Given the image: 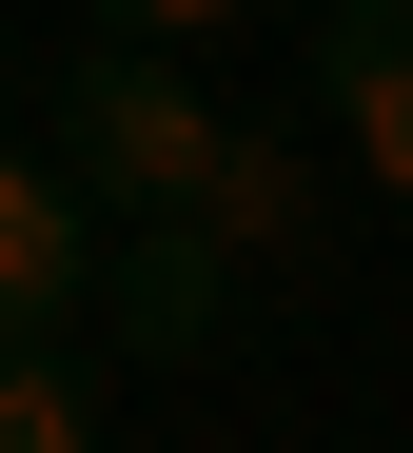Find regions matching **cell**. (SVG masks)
<instances>
[{
    "mask_svg": "<svg viewBox=\"0 0 413 453\" xmlns=\"http://www.w3.org/2000/svg\"><path fill=\"white\" fill-rule=\"evenodd\" d=\"M217 99L178 80V40H79L59 59V178L99 197V217H178L197 178H217Z\"/></svg>",
    "mask_w": 413,
    "mask_h": 453,
    "instance_id": "obj_1",
    "label": "cell"
},
{
    "mask_svg": "<svg viewBox=\"0 0 413 453\" xmlns=\"http://www.w3.org/2000/svg\"><path fill=\"white\" fill-rule=\"evenodd\" d=\"M236 335V276L197 257V217H99V355H217Z\"/></svg>",
    "mask_w": 413,
    "mask_h": 453,
    "instance_id": "obj_2",
    "label": "cell"
},
{
    "mask_svg": "<svg viewBox=\"0 0 413 453\" xmlns=\"http://www.w3.org/2000/svg\"><path fill=\"white\" fill-rule=\"evenodd\" d=\"M178 217H197V257H217L236 296L295 276V257H315V138H295V119H236V138H217V178H197Z\"/></svg>",
    "mask_w": 413,
    "mask_h": 453,
    "instance_id": "obj_3",
    "label": "cell"
},
{
    "mask_svg": "<svg viewBox=\"0 0 413 453\" xmlns=\"http://www.w3.org/2000/svg\"><path fill=\"white\" fill-rule=\"evenodd\" d=\"M99 316V197L59 158H0V335H79Z\"/></svg>",
    "mask_w": 413,
    "mask_h": 453,
    "instance_id": "obj_4",
    "label": "cell"
},
{
    "mask_svg": "<svg viewBox=\"0 0 413 453\" xmlns=\"http://www.w3.org/2000/svg\"><path fill=\"white\" fill-rule=\"evenodd\" d=\"M315 119L374 197H413V20H315Z\"/></svg>",
    "mask_w": 413,
    "mask_h": 453,
    "instance_id": "obj_5",
    "label": "cell"
},
{
    "mask_svg": "<svg viewBox=\"0 0 413 453\" xmlns=\"http://www.w3.org/2000/svg\"><path fill=\"white\" fill-rule=\"evenodd\" d=\"M0 453H99V355L79 335H0Z\"/></svg>",
    "mask_w": 413,
    "mask_h": 453,
    "instance_id": "obj_6",
    "label": "cell"
},
{
    "mask_svg": "<svg viewBox=\"0 0 413 453\" xmlns=\"http://www.w3.org/2000/svg\"><path fill=\"white\" fill-rule=\"evenodd\" d=\"M79 20H99V40H178V59H197V40L256 20V0H79Z\"/></svg>",
    "mask_w": 413,
    "mask_h": 453,
    "instance_id": "obj_7",
    "label": "cell"
},
{
    "mask_svg": "<svg viewBox=\"0 0 413 453\" xmlns=\"http://www.w3.org/2000/svg\"><path fill=\"white\" fill-rule=\"evenodd\" d=\"M315 20H413V0H315Z\"/></svg>",
    "mask_w": 413,
    "mask_h": 453,
    "instance_id": "obj_8",
    "label": "cell"
}]
</instances>
